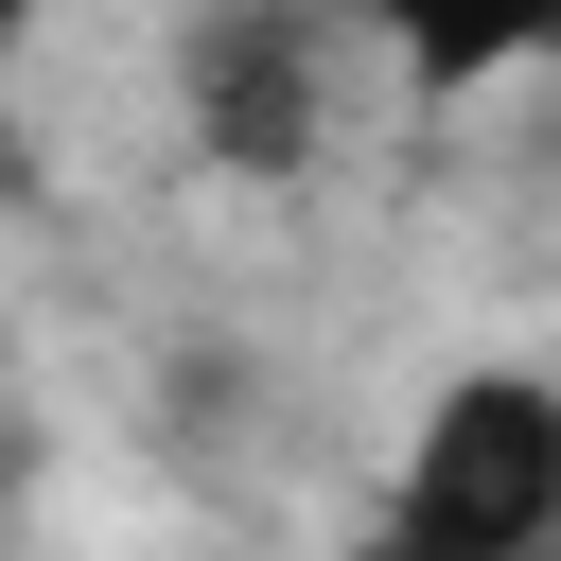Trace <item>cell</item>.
I'll return each instance as SVG.
<instances>
[{
    "instance_id": "1",
    "label": "cell",
    "mask_w": 561,
    "mask_h": 561,
    "mask_svg": "<svg viewBox=\"0 0 561 561\" xmlns=\"http://www.w3.org/2000/svg\"><path fill=\"white\" fill-rule=\"evenodd\" d=\"M351 561H561V386L526 368L438 386Z\"/></svg>"
},
{
    "instance_id": "2",
    "label": "cell",
    "mask_w": 561,
    "mask_h": 561,
    "mask_svg": "<svg viewBox=\"0 0 561 561\" xmlns=\"http://www.w3.org/2000/svg\"><path fill=\"white\" fill-rule=\"evenodd\" d=\"M333 18L351 0H193L175 88H193V140L228 175H298L333 140Z\"/></svg>"
},
{
    "instance_id": "3",
    "label": "cell",
    "mask_w": 561,
    "mask_h": 561,
    "mask_svg": "<svg viewBox=\"0 0 561 561\" xmlns=\"http://www.w3.org/2000/svg\"><path fill=\"white\" fill-rule=\"evenodd\" d=\"M421 88H491V70H526V53H561V0H351Z\"/></svg>"
},
{
    "instance_id": "4",
    "label": "cell",
    "mask_w": 561,
    "mask_h": 561,
    "mask_svg": "<svg viewBox=\"0 0 561 561\" xmlns=\"http://www.w3.org/2000/svg\"><path fill=\"white\" fill-rule=\"evenodd\" d=\"M18 35H35V0H0V53H18Z\"/></svg>"
}]
</instances>
